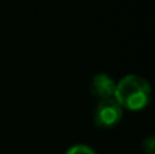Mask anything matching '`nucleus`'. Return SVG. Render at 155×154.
<instances>
[{
	"mask_svg": "<svg viewBox=\"0 0 155 154\" xmlns=\"http://www.w3.org/2000/svg\"><path fill=\"white\" fill-rule=\"evenodd\" d=\"M124 109L116 101L114 97L99 100L94 109V123L98 128L109 130L113 128L123 120Z\"/></svg>",
	"mask_w": 155,
	"mask_h": 154,
	"instance_id": "obj_2",
	"label": "nucleus"
},
{
	"mask_svg": "<svg viewBox=\"0 0 155 154\" xmlns=\"http://www.w3.org/2000/svg\"><path fill=\"white\" fill-rule=\"evenodd\" d=\"M142 149L144 154H155V138L154 136H148L143 141Z\"/></svg>",
	"mask_w": 155,
	"mask_h": 154,
	"instance_id": "obj_5",
	"label": "nucleus"
},
{
	"mask_svg": "<svg viewBox=\"0 0 155 154\" xmlns=\"http://www.w3.org/2000/svg\"><path fill=\"white\" fill-rule=\"evenodd\" d=\"M114 98L123 109L132 112L143 111L151 101V86L140 75H125L116 85Z\"/></svg>",
	"mask_w": 155,
	"mask_h": 154,
	"instance_id": "obj_1",
	"label": "nucleus"
},
{
	"mask_svg": "<svg viewBox=\"0 0 155 154\" xmlns=\"http://www.w3.org/2000/svg\"><path fill=\"white\" fill-rule=\"evenodd\" d=\"M65 154H97L94 149L87 145H74L65 152Z\"/></svg>",
	"mask_w": 155,
	"mask_h": 154,
	"instance_id": "obj_4",
	"label": "nucleus"
},
{
	"mask_svg": "<svg viewBox=\"0 0 155 154\" xmlns=\"http://www.w3.org/2000/svg\"><path fill=\"white\" fill-rule=\"evenodd\" d=\"M116 85L117 82L105 72H99L91 78L90 81V93L94 97L99 100H106V98L114 97Z\"/></svg>",
	"mask_w": 155,
	"mask_h": 154,
	"instance_id": "obj_3",
	"label": "nucleus"
}]
</instances>
